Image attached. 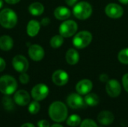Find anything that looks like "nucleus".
Here are the masks:
<instances>
[{
    "mask_svg": "<svg viewBox=\"0 0 128 127\" xmlns=\"http://www.w3.org/2000/svg\"><path fill=\"white\" fill-rule=\"evenodd\" d=\"M49 115L55 122H62L68 117V109L66 106L59 101L52 103L49 108Z\"/></svg>",
    "mask_w": 128,
    "mask_h": 127,
    "instance_id": "obj_1",
    "label": "nucleus"
},
{
    "mask_svg": "<svg viewBox=\"0 0 128 127\" xmlns=\"http://www.w3.org/2000/svg\"><path fill=\"white\" fill-rule=\"evenodd\" d=\"M17 23L16 13L10 9L4 8L0 12V25L5 28H12Z\"/></svg>",
    "mask_w": 128,
    "mask_h": 127,
    "instance_id": "obj_2",
    "label": "nucleus"
},
{
    "mask_svg": "<svg viewBox=\"0 0 128 127\" xmlns=\"http://www.w3.org/2000/svg\"><path fill=\"white\" fill-rule=\"evenodd\" d=\"M17 88L16 79L10 76L5 75L0 77V91L5 95L14 94Z\"/></svg>",
    "mask_w": 128,
    "mask_h": 127,
    "instance_id": "obj_3",
    "label": "nucleus"
},
{
    "mask_svg": "<svg viewBox=\"0 0 128 127\" xmlns=\"http://www.w3.org/2000/svg\"><path fill=\"white\" fill-rule=\"evenodd\" d=\"M73 13L75 17L79 19H86L90 17L92 13V7L86 1H80L74 6Z\"/></svg>",
    "mask_w": 128,
    "mask_h": 127,
    "instance_id": "obj_4",
    "label": "nucleus"
},
{
    "mask_svg": "<svg viewBox=\"0 0 128 127\" xmlns=\"http://www.w3.org/2000/svg\"><path fill=\"white\" fill-rule=\"evenodd\" d=\"M92 40V34L87 31H82L77 33L74 39L73 44L77 49H83L88 46Z\"/></svg>",
    "mask_w": 128,
    "mask_h": 127,
    "instance_id": "obj_5",
    "label": "nucleus"
},
{
    "mask_svg": "<svg viewBox=\"0 0 128 127\" xmlns=\"http://www.w3.org/2000/svg\"><path fill=\"white\" fill-rule=\"evenodd\" d=\"M78 26L74 20H66L62 22L59 27V33L63 37L73 36L77 31Z\"/></svg>",
    "mask_w": 128,
    "mask_h": 127,
    "instance_id": "obj_6",
    "label": "nucleus"
},
{
    "mask_svg": "<svg viewBox=\"0 0 128 127\" xmlns=\"http://www.w3.org/2000/svg\"><path fill=\"white\" fill-rule=\"evenodd\" d=\"M12 65L16 71L19 73H26L28 69V61L27 58L21 55H17L12 60Z\"/></svg>",
    "mask_w": 128,
    "mask_h": 127,
    "instance_id": "obj_7",
    "label": "nucleus"
},
{
    "mask_svg": "<svg viewBox=\"0 0 128 127\" xmlns=\"http://www.w3.org/2000/svg\"><path fill=\"white\" fill-rule=\"evenodd\" d=\"M49 94V88L44 84H38L35 85L32 90V96L36 101L44 100Z\"/></svg>",
    "mask_w": 128,
    "mask_h": 127,
    "instance_id": "obj_8",
    "label": "nucleus"
},
{
    "mask_svg": "<svg viewBox=\"0 0 128 127\" xmlns=\"http://www.w3.org/2000/svg\"><path fill=\"white\" fill-rule=\"evenodd\" d=\"M106 90L108 95L111 97H117L120 95L122 87L120 83L116 79H110L106 85Z\"/></svg>",
    "mask_w": 128,
    "mask_h": 127,
    "instance_id": "obj_9",
    "label": "nucleus"
},
{
    "mask_svg": "<svg viewBox=\"0 0 128 127\" xmlns=\"http://www.w3.org/2000/svg\"><path fill=\"white\" fill-rule=\"evenodd\" d=\"M67 103L71 109H79L83 108L86 103L80 94H71L67 98Z\"/></svg>",
    "mask_w": 128,
    "mask_h": 127,
    "instance_id": "obj_10",
    "label": "nucleus"
},
{
    "mask_svg": "<svg viewBox=\"0 0 128 127\" xmlns=\"http://www.w3.org/2000/svg\"><path fill=\"white\" fill-rule=\"evenodd\" d=\"M105 12L109 17L112 19H118L123 15L124 10L120 5L115 3H110L106 5Z\"/></svg>",
    "mask_w": 128,
    "mask_h": 127,
    "instance_id": "obj_11",
    "label": "nucleus"
},
{
    "mask_svg": "<svg viewBox=\"0 0 128 127\" xmlns=\"http://www.w3.org/2000/svg\"><path fill=\"white\" fill-rule=\"evenodd\" d=\"M28 54L32 60L34 61H40L44 58L45 52L44 49L40 45L33 44L29 46Z\"/></svg>",
    "mask_w": 128,
    "mask_h": 127,
    "instance_id": "obj_12",
    "label": "nucleus"
},
{
    "mask_svg": "<svg viewBox=\"0 0 128 127\" xmlns=\"http://www.w3.org/2000/svg\"><path fill=\"white\" fill-rule=\"evenodd\" d=\"M52 79L55 85L58 86H63L68 83L69 76L65 71L62 70H58L53 73L52 76Z\"/></svg>",
    "mask_w": 128,
    "mask_h": 127,
    "instance_id": "obj_13",
    "label": "nucleus"
},
{
    "mask_svg": "<svg viewBox=\"0 0 128 127\" xmlns=\"http://www.w3.org/2000/svg\"><path fill=\"white\" fill-rule=\"evenodd\" d=\"M14 100L17 105L20 106H25L29 103L30 96L27 91L24 90H20L15 93Z\"/></svg>",
    "mask_w": 128,
    "mask_h": 127,
    "instance_id": "obj_14",
    "label": "nucleus"
},
{
    "mask_svg": "<svg viewBox=\"0 0 128 127\" xmlns=\"http://www.w3.org/2000/svg\"><path fill=\"white\" fill-rule=\"evenodd\" d=\"M93 84L89 79H82L80 81L76 86V90L78 94L81 95H86L92 91Z\"/></svg>",
    "mask_w": 128,
    "mask_h": 127,
    "instance_id": "obj_15",
    "label": "nucleus"
},
{
    "mask_svg": "<svg viewBox=\"0 0 128 127\" xmlns=\"http://www.w3.org/2000/svg\"><path fill=\"white\" fill-rule=\"evenodd\" d=\"M98 121L102 125H110L114 121V115L111 112L102 111L99 113L98 116Z\"/></svg>",
    "mask_w": 128,
    "mask_h": 127,
    "instance_id": "obj_16",
    "label": "nucleus"
},
{
    "mask_svg": "<svg viewBox=\"0 0 128 127\" xmlns=\"http://www.w3.org/2000/svg\"><path fill=\"white\" fill-rule=\"evenodd\" d=\"M54 16L59 20H65L70 16V10L64 6H59L54 10Z\"/></svg>",
    "mask_w": 128,
    "mask_h": 127,
    "instance_id": "obj_17",
    "label": "nucleus"
},
{
    "mask_svg": "<svg viewBox=\"0 0 128 127\" xmlns=\"http://www.w3.org/2000/svg\"><path fill=\"white\" fill-rule=\"evenodd\" d=\"M40 28V24L37 20L32 19L28 22L27 28H26L27 34L30 37H34L38 34Z\"/></svg>",
    "mask_w": 128,
    "mask_h": 127,
    "instance_id": "obj_18",
    "label": "nucleus"
},
{
    "mask_svg": "<svg viewBox=\"0 0 128 127\" xmlns=\"http://www.w3.org/2000/svg\"><path fill=\"white\" fill-rule=\"evenodd\" d=\"M14 40L8 35L0 37V49L3 51H9L13 48Z\"/></svg>",
    "mask_w": 128,
    "mask_h": 127,
    "instance_id": "obj_19",
    "label": "nucleus"
},
{
    "mask_svg": "<svg viewBox=\"0 0 128 127\" xmlns=\"http://www.w3.org/2000/svg\"><path fill=\"white\" fill-rule=\"evenodd\" d=\"M66 61L70 65L76 64L80 60V55L78 52L74 49H70L66 53Z\"/></svg>",
    "mask_w": 128,
    "mask_h": 127,
    "instance_id": "obj_20",
    "label": "nucleus"
},
{
    "mask_svg": "<svg viewBox=\"0 0 128 127\" xmlns=\"http://www.w3.org/2000/svg\"><path fill=\"white\" fill-rule=\"evenodd\" d=\"M29 13L33 16H40L44 11V5L40 2H34L28 7Z\"/></svg>",
    "mask_w": 128,
    "mask_h": 127,
    "instance_id": "obj_21",
    "label": "nucleus"
},
{
    "mask_svg": "<svg viewBox=\"0 0 128 127\" xmlns=\"http://www.w3.org/2000/svg\"><path fill=\"white\" fill-rule=\"evenodd\" d=\"M85 103L89 106H95L99 103V97L95 94L88 93L85 97Z\"/></svg>",
    "mask_w": 128,
    "mask_h": 127,
    "instance_id": "obj_22",
    "label": "nucleus"
},
{
    "mask_svg": "<svg viewBox=\"0 0 128 127\" xmlns=\"http://www.w3.org/2000/svg\"><path fill=\"white\" fill-rule=\"evenodd\" d=\"M63 42H64V39L61 34L55 35L50 40V46L54 49H57L63 44Z\"/></svg>",
    "mask_w": 128,
    "mask_h": 127,
    "instance_id": "obj_23",
    "label": "nucleus"
},
{
    "mask_svg": "<svg viewBox=\"0 0 128 127\" xmlns=\"http://www.w3.org/2000/svg\"><path fill=\"white\" fill-rule=\"evenodd\" d=\"M2 105L7 111H12L14 109V103L9 95H6L2 98Z\"/></svg>",
    "mask_w": 128,
    "mask_h": 127,
    "instance_id": "obj_24",
    "label": "nucleus"
},
{
    "mask_svg": "<svg viewBox=\"0 0 128 127\" xmlns=\"http://www.w3.org/2000/svg\"><path fill=\"white\" fill-rule=\"evenodd\" d=\"M80 124H81V118L77 115H72L67 120V124L71 127H77Z\"/></svg>",
    "mask_w": 128,
    "mask_h": 127,
    "instance_id": "obj_25",
    "label": "nucleus"
},
{
    "mask_svg": "<svg viewBox=\"0 0 128 127\" xmlns=\"http://www.w3.org/2000/svg\"><path fill=\"white\" fill-rule=\"evenodd\" d=\"M118 58L121 63L128 64V48L123 49L120 51L118 55Z\"/></svg>",
    "mask_w": 128,
    "mask_h": 127,
    "instance_id": "obj_26",
    "label": "nucleus"
},
{
    "mask_svg": "<svg viewBox=\"0 0 128 127\" xmlns=\"http://www.w3.org/2000/svg\"><path fill=\"white\" fill-rule=\"evenodd\" d=\"M40 104L38 103V101H34L32 103H31L28 106V112L32 114V115H35L37 114L39 111H40Z\"/></svg>",
    "mask_w": 128,
    "mask_h": 127,
    "instance_id": "obj_27",
    "label": "nucleus"
},
{
    "mask_svg": "<svg viewBox=\"0 0 128 127\" xmlns=\"http://www.w3.org/2000/svg\"><path fill=\"white\" fill-rule=\"evenodd\" d=\"M80 127H98L97 124L91 120V119H86L84 120L81 124H80Z\"/></svg>",
    "mask_w": 128,
    "mask_h": 127,
    "instance_id": "obj_28",
    "label": "nucleus"
},
{
    "mask_svg": "<svg viewBox=\"0 0 128 127\" xmlns=\"http://www.w3.org/2000/svg\"><path fill=\"white\" fill-rule=\"evenodd\" d=\"M20 81L22 84H27L29 82V76L26 73H22L19 77Z\"/></svg>",
    "mask_w": 128,
    "mask_h": 127,
    "instance_id": "obj_29",
    "label": "nucleus"
},
{
    "mask_svg": "<svg viewBox=\"0 0 128 127\" xmlns=\"http://www.w3.org/2000/svg\"><path fill=\"white\" fill-rule=\"evenodd\" d=\"M122 84L124 86V88L125 89V91L128 92V73H126L124 75L123 78H122Z\"/></svg>",
    "mask_w": 128,
    "mask_h": 127,
    "instance_id": "obj_30",
    "label": "nucleus"
},
{
    "mask_svg": "<svg viewBox=\"0 0 128 127\" xmlns=\"http://www.w3.org/2000/svg\"><path fill=\"white\" fill-rule=\"evenodd\" d=\"M38 127H50V123L47 121L42 120L38 121Z\"/></svg>",
    "mask_w": 128,
    "mask_h": 127,
    "instance_id": "obj_31",
    "label": "nucleus"
},
{
    "mask_svg": "<svg viewBox=\"0 0 128 127\" xmlns=\"http://www.w3.org/2000/svg\"><path fill=\"white\" fill-rule=\"evenodd\" d=\"M5 67H6L5 61L2 58H0V72H2L5 69Z\"/></svg>",
    "mask_w": 128,
    "mask_h": 127,
    "instance_id": "obj_32",
    "label": "nucleus"
},
{
    "mask_svg": "<svg viewBox=\"0 0 128 127\" xmlns=\"http://www.w3.org/2000/svg\"><path fill=\"white\" fill-rule=\"evenodd\" d=\"M50 19L48 17H45V18L42 19V20L40 22V24L42 25H44V26H46V25H48L50 24Z\"/></svg>",
    "mask_w": 128,
    "mask_h": 127,
    "instance_id": "obj_33",
    "label": "nucleus"
},
{
    "mask_svg": "<svg viewBox=\"0 0 128 127\" xmlns=\"http://www.w3.org/2000/svg\"><path fill=\"white\" fill-rule=\"evenodd\" d=\"M100 80L103 82H108L109 81V78H108V76L106 74H102L100 76Z\"/></svg>",
    "mask_w": 128,
    "mask_h": 127,
    "instance_id": "obj_34",
    "label": "nucleus"
},
{
    "mask_svg": "<svg viewBox=\"0 0 128 127\" xmlns=\"http://www.w3.org/2000/svg\"><path fill=\"white\" fill-rule=\"evenodd\" d=\"M77 1V0H65V2L69 6H73L74 5V4H76V2Z\"/></svg>",
    "mask_w": 128,
    "mask_h": 127,
    "instance_id": "obj_35",
    "label": "nucleus"
},
{
    "mask_svg": "<svg viewBox=\"0 0 128 127\" xmlns=\"http://www.w3.org/2000/svg\"><path fill=\"white\" fill-rule=\"evenodd\" d=\"M5 2H7L8 4H16L18 3L20 0H4Z\"/></svg>",
    "mask_w": 128,
    "mask_h": 127,
    "instance_id": "obj_36",
    "label": "nucleus"
},
{
    "mask_svg": "<svg viewBox=\"0 0 128 127\" xmlns=\"http://www.w3.org/2000/svg\"><path fill=\"white\" fill-rule=\"evenodd\" d=\"M21 127H34V126L32 124H30V123H26L25 124H23Z\"/></svg>",
    "mask_w": 128,
    "mask_h": 127,
    "instance_id": "obj_37",
    "label": "nucleus"
},
{
    "mask_svg": "<svg viewBox=\"0 0 128 127\" xmlns=\"http://www.w3.org/2000/svg\"><path fill=\"white\" fill-rule=\"evenodd\" d=\"M119 1L122 4H128V0H119Z\"/></svg>",
    "mask_w": 128,
    "mask_h": 127,
    "instance_id": "obj_38",
    "label": "nucleus"
},
{
    "mask_svg": "<svg viewBox=\"0 0 128 127\" xmlns=\"http://www.w3.org/2000/svg\"><path fill=\"white\" fill-rule=\"evenodd\" d=\"M51 127H63L62 125H60V124H54V125H52Z\"/></svg>",
    "mask_w": 128,
    "mask_h": 127,
    "instance_id": "obj_39",
    "label": "nucleus"
},
{
    "mask_svg": "<svg viewBox=\"0 0 128 127\" xmlns=\"http://www.w3.org/2000/svg\"><path fill=\"white\" fill-rule=\"evenodd\" d=\"M3 7V0H0V8Z\"/></svg>",
    "mask_w": 128,
    "mask_h": 127,
    "instance_id": "obj_40",
    "label": "nucleus"
}]
</instances>
